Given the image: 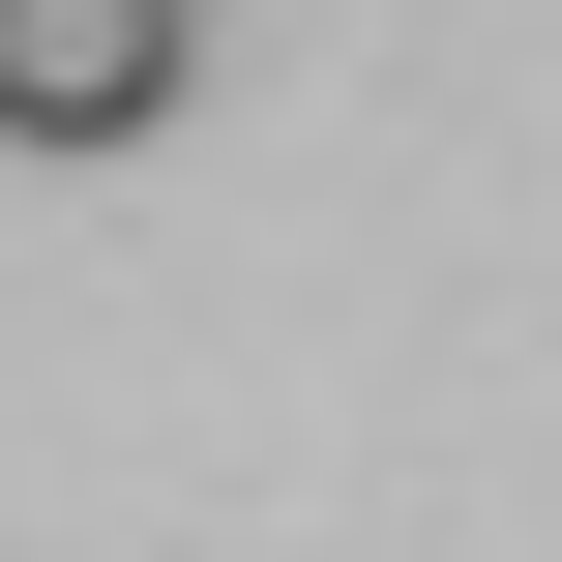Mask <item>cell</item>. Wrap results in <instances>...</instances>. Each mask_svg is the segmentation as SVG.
I'll return each mask as SVG.
<instances>
[{"instance_id":"cell-1","label":"cell","mask_w":562,"mask_h":562,"mask_svg":"<svg viewBox=\"0 0 562 562\" xmlns=\"http://www.w3.org/2000/svg\"><path fill=\"white\" fill-rule=\"evenodd\" d=\"M207 89V0H0V148H148Z\"/></svg>"}]
</instances>
